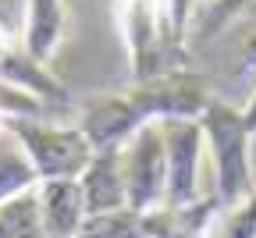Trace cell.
Returning a JSON list of instances; mask_svg holds the SVG:
<instances>
[{
	"label": "cell",
	"instance_id": "cell-1",
	"mask_svg": "<svg viewBox=\"0 0 256 238\" xmlns=\"http://www.w3.org/2000/svg\"><path fill=\"white\" fill-rule=\"evenodd\" d=\"M210 100V82L188 68L164 78L132 82L114 92L82 96L75 104V124L86 132L92 150H121L146 124L171 118H200Z\"/></svg>",
	"mask_w": 256,
	"mask_h": 238
},
{
	"label": "cell",
	"instance_id": "cell-2",
	"mask_svg": "<svg viewBox=\"0 0 256 238\" xmlns=\"http://www.w3.org/2000/svg\"><path fill=\"white\" fill-rule=\"evenodd\" d=\"M192 4L196 0H114L132 82L192 68Z\"/></svg>",
	"mask_w": 256,
	"mask_h": 238
},
{
	"label": "cell",
	"instance_id": "cell-3",
	"mask_svg": "<svg viewBox=\"0 0 256 238\" xmlns=\"http://www.w3.org/2000/svg\"><path fill=\"white\" fill-rule=\"evenodd\" d=\"M203 124V142H206V156L214 164V185L210 192L220 199L224 210L238 206V202L256 188L252 178V160H249V142L252 132L246 128L242 110H235L224 100H210L206 110L200 114Z\"/></svg>",
	"mask_w": 256,
	"mask_h": 238
},
{
	"label": "cell",
	"instance_id": "cell-4",
	"mask_svg": "<svg viewBox=\"0 0 256 238\" xmlns=\"http://www.w3.org/2000/svg\"><path fill=\"white\" fill-rule=\"evenodd\" d=\"M4 132L22 146L28 156L32 171L40 182L54 178H78L89 160H92V142L75 121H40V118H14L4 121Z\"/></svg>",
	"mask_w": 256,
	"mask_h": 238
},
{
	"label": "cell",
	"instance_id": "cell-5",
	"mask_svg": "<svg viewBox=\"0 0 256 238\" xmlns=\"http://www.w3.org/2000/svg\"><path fill=\"white\" fill-rule=\"evenodd\" d=\"M121 178H124V199L136 217H146L164 206L168 199V150L164 132L156 124L139 128L121 146Z\"/></svg>",
	"mask_w": 256,
	"mask_h": 238
},
{
	"label": "cell",
	"instance_id": "cell-6",
	"mask_svg": "<svg viewBox=\"0 0 256 238\" xmlns=\"http://www.w3.org/2000/svg\"><path fill=\"white\" fill-rule=\"evenodd\" d=\"M164 132V150H168V199L164 206H188L196 202L203 192V124L200 118H171L160 121Z\"/></svg>",
	"mask_w": 256,
	"mask_h": 238
},
{
	"label": "cell",
	"instance_id": "cell-7",
	"mask_svg": "<svg viewBox=\"0 0 256 238\" xmlns=\"http://www.w3.org/2000/svg\"><path fill=\"white\" fill-rule=\"evenodd\" d=\"M0 82L40 96L54 110H75V104H78L75 92L50 72V64L32 57L22 46V36H14V32H0Z\"/></svg>",
	"mask_w": 256,
	"mask_h": 238
},
{
	"label": "cell",
	"instance_id": "cell-8",
	"mask_svg": "<svg viewBox=\"0 0 256 238\" xmlns=\"http://www.w3.org/2000/svg\"><path fill=\"white\" fill-rule=\"evenodd\" d=\"M36 202H40V220L46 238H78L86 228V199L78 178H54L36 185Z\"/></svg>",
	"mask_w": 256,
	"mask_h": 238
},
{
	"label": "cell",
	"instance_id": "cell-9",
	"mask_svg": "<svg viewBox=\"0 0 256 238\" xmlns=\"http://www.w3.org/2000/svg\"><path fill=\"white\" fill-rule=\"evenodd\" d=\"M86 214L89 217H110L128 210L124 178H121V150H96L89 167L78 174Z\"/></svg>",
	"mask_w": 256,
	"mask_h": 238
},
{
	"label": "cell",
	"instance_id": "cell-10",
	"mask_svg": "<svg viewBox=\"0 0 256 238\" xmlns=\"http://www.w3.org/2000/svg\"><path fill=\"white\" fill-rule=\"evenodd\" d=\"M68 32V4L64 0H25V32H22V46L50 64L54 54L64 43Z\"/></svg>",
	"mask_w": 256,
	"mask_h": 238
},
{
	"label": "cell",
	"instance_id": "cell-11",
	"mask_svg": "<svg viewBox=\"0 0 256 238\" xmlns=\"http://www.w3.org/2000/svg\"><path fill=\"white\" fill-rule=\"evenodd\" d=\"M36 185H40V178L32 171L28 156L22 153V146L8 132H0V206L22 192H32Z\"/></svg>",
	"mask_w": 256,
	"mask_h": 238
},
{
	"label": "cell",
	"instance_id": "cell-12",
	"mask_svg": "<svg viewBox=\"0 0 256 238\" xmlns=\"http://www.w3.org/2000/svg\"><path fill=\"white\" fill-rule=\"evenodd\" d=\"M0 238H46L43 220H40L36 188L22 192V196L8 199L4 206H0Z\"/></svg>",
	"mask_w": 256,
	"mask_h": 238
},
{
	"label": "cell",
	"instance_id": "cell-13",
	"mask_svg": "<svg viewBox=\"0 0 256 238\" xmlns=\"http://www.w3.org/2000/svg\"><path fill=\"white\" fill-rule=\"evenodd\" d=\"M206 238H256V188L232 210H220Z\"/></svg>",
	"mask_w": 256,
	"mask_h": 238
},
{
	"label": "cell",
	"instance_id": "cell-14",
	"mask_svg": "<svg viewBox=\"0 0 256 238\" xmlns=\"http://www.w3.org/2000/svg\"><path fill=\"white\" fill-rule=\"evenodd\" d=\"M252 4V0H210L206 4V11L196 18V25H192V43H206V40H214L220 28H228L235 18H238V11H246Z\"/></svg>",
	"mask_w": 256,
	"mask_h": 238
},
{
	"label": "cell",
	"instance_id": "cell-15",
	"mask_svg": "<svg viewBox=\"0 0 256 238\" xmlns=\"http://www.w3.org/2000/svg\"><path fill=\"white\" fill-rule=\"evenodd\" d=\"M238 68H242V75H256V36H249V40H246Z\"/></svg>",
	"mask_w": 256,
	"mask_h": 238
},
{
	"label": "cell",
	"instance_id": "cell-16",
	"mask_svg": "<svg viewBox=\"0 0 256 238\" xmlns=\"http://www.w3.org/2000/svg\"><path fill=\"white\" fill-rule=\"evenodd\" d=\"M242 118H246V128L256 135V92H252V100H249V104L242 107Z\"/></svg>",
	"mask_w": 256,
	"mask_h": 238
},
{
	"label": "cell",
	"instance_id": "cell-17",
	"mask_svg": "<svg viewBox=\"0 0 256 238\" xmlns=\"http://www.w3.org/2000/svg\"><path fill=\"white\" fill-rule=\"evenodd\" d=\"M0 132H4V114H0Z\"/></svg>",
	"mask_w": 256,
	"mask_h": 238
}]
</instances>
